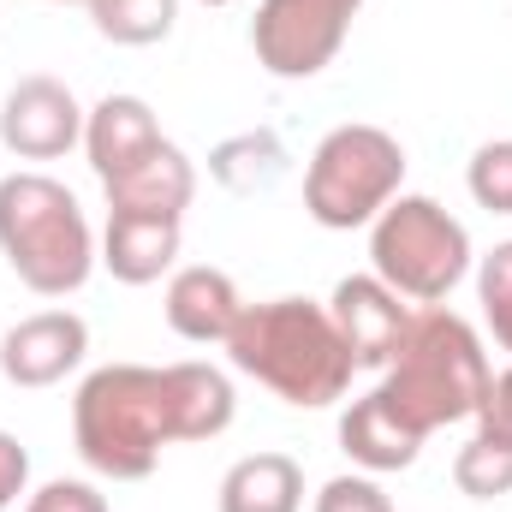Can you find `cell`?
I'll use <instances>...</instances> for the list:
<instances>
[{
    "instance_id": "cell-11",
    "label": "cell",
    "mask_w": 512,
    "mask_h": 512,
    "mask_svg": "<svg viewBox=\"0 0 512 512\" xmlns=\"http://www.w3.org/2000/svg\"><path fill=\"white\" fill-rule=\"evenodd\" d=\"M102 191H108V215H161V221H179L191 209V197H197V167L185 161L179 143H161L137 167H126L120 179H108Z\"/></svg>"
},
{
    "instance_id": "cell-25",
    "label": "cell",
    "mask_w": 512,
    "mask_h": 512,
    "mask_svg": "<svg viewBox=\"0 0 512 512\" xmlns=\"http://www.w3.org/2000/svg\"><path fill=\"white\" fill-rule=\"evenodd\" d=\"M24 483H30V453L18 447V435L0 429V512L24 495Z\"/></svg>"
},
{
    "instance_id": "cell-2",
    "label": "cell",
    "mask_w": 512,
    "mask_h": 512,
    "mask_svg": "<svg viewBox=\"0 0 512 512\" xmlns=\"http://www.w3.org/2000/svg\"><path fill=\"white\" fill-rule=\"evenodd\" d=\"M227 358H233V370H245L251 382H262L274 399H286L298 411H322V405L346 399L352 370H358L328 304H310V298L245 304L227 334Z\"/></svg>"
},
{
    "instance_id": "cell-13",
    "label": "cell",
    "mask_w": 512,
    "mask_h": 512,
    "mask_svg": "<svg viewBox=\"0 0 512 512\" xmlns=\"http://www.w3.org/2000/svg\"><path fill=\"white\" fill-rule=\"evenodd\" d=\"M167 137L155 126L149 102L143 96H102L90 114H84V149H90V167L96 179H120L126 167H137L149 149H161Z\"/></svg>"
},
{
    "instance_id": "cell-1",
    "label": "cell",
    "mask_w": 512,
    "mask_h": 512,
    "mask_svg": "<svg viewBox=\"0 0 512 512\" xmlns=\"http://www.w3.org/2000/svg\"><path fill=\"white\" fill-rule=\"evenodd\" d=\"M233 382L215 364H108L72 399L78 459L96 477L143 483L173 441H215L233 423Z\"/></svg>"
},
{
    "instance_id": "cell-26",
    "label": "cell",
    "mask_w": 512,
    "mask_h": 512,
    "mask_svg": "<svg viewBox=\"0 0 512 512\" xmlns=\"http://www.w3.org/2000/svg\"><path fill=\"white\" fill-rule=\"evenodd\" d=\"M203 6H227V0H203Z\"/></svg>"
},
{
    "instance_id": "cell-21",
    "label": "cell",
    "mask_w": 512,
    "mask_h": 512,
    "mask_svg": "<svg viewBox=\"0 0 512 512\" xmlns=\"http://www.w3.org/2000/svg\"><path fill=\"white\" fill-rule=\"evenodd\" d=\"M477 298H483V316H489L495 340L512 352V239L483 256V268H477Z\"/></svg>"
},
{
    "instance_id": "cell-24",
    "label": "cell",
    "mask_w": 512,
    "mask_h": 512,
    "mask_svg": "<svg viewBox=\"0 0 512 512\" xmlns=\"http://www.w3.org/2000/svg\"><path fill=\"white\" fill-rule=\"evenodd\" d=\"M477 429L512 441V370L489 376V393H483V405H477Z\"/></svg>"
},
{
    "instance_id": "cell-10",
    "label": "cell",
    "mask_w": 512,
    "mask_h": 512,
    "mask_svg": "<svg viewBox=\"0 0 512 512\" xmlns=\"http://www.w3.org/2000/svg\"><path fill=\"white\" fill-rule=\"evenodd\" d=\"M328 316H334V328H340V340H346V352H352L358 370H387V358H393L411 310L399 304V292L387 280L346 274L334 286V298H328Z\"/></svg>"
},
{
    "instance_id": "cell-23",
    "label": "cell",
    "mask_w": 512,
    "mask_h": 512,
    "mask_svg": "<svg viewBox=\"0 0 512 512\" xmlns=\"http://www.w3.org/2000/svg\"><path fill=\"white\" fill-rule=\"evenodd\" d=\"M316 512H393V501L382 495V483H370V477H334L316 495Z\"/></svg>"
},
{
    "instance_id": "cell-12",
    "label": "cell",
    "mask_w": 512,
    "mask_h": 512,
    "mask_svg": "<svg viewBox=\"0 0 512 512\" xmlns=\"http://www.w3.org/2000/svg\"><path fill=\"white\" fill-rule=\"evenodd\" d=\"M239 310H245V298H239L233 274H221V268H209V262H191V268H179V274L167 280V322H173V334L191 340V346H215V340L227 346Z\"/></svg>"
},
{
    "instance_id": "cell-5",
    "label": "cell",
    "mask_w": 512,
    "mask_h": 512,
    "mask_svg": "<svg viewBox=\"0 0 512 512\" xmlns=\"http://www.w3.org/2000/svg\"><path fill=\"white\" fill-rule=\"evenodd\" d=\"M399 179H405V149L393 131L334 126L304 167V209L310 221L352 233V227H370L399 197Z\"/></svg>"
},
{
    "instance_id": "cell-16",
    "label": "cell",
    "mask_w": 512,
    "mask_h": 512,
    "mask_svg": "<svg viewBox=\"0 0 512 512\" xmlns=\"http://www.w3.org/2000/svg\"><path fill=\"white\" fill-rule=\"evenodd\" d=\"M304 471L286 453H251L221 477V512H298Z\"/></svg>"
},
{
    "instance_id": "cell-15",
    "label": "cell",
    "mask_w": 512,
    "mask_h": 512,
    "mask_svg": "<svg viewBox=\"0 0 512 512\" xmlns=\"http://www.w3.org/2000/svg\"><path fill=\"white\" fill-rule=\"evenodd\" d=\"M340 447L352 465L364 471H405L417 453H423V435H411L393 411H387L382 393H364L352 399V411L340 417Z\"/></svg>"
},
{
    "instance_id": "cell-3",
    "label": "cell",
    "mask_w": 512,
    "mask_h": 512,
    "mask_svg": "<svg viewBox=\"0 0 512 512\" xmlns=\"http://www.w3.org/2000/svg\"><path fill=\"white\" fill-rule=\"evenodd\" d=\"M376 393L387 399V411L423 441L435 429H447V423L477 417V405L489 393V358H483L477 328L465 316L441 310V304L411 310Z\"/></svg>"
},
{
    "instance_id": "cell-19",
    "label": "cell",
    "mask_w": 512,
    "mask_h": 512,
    "mask_svg": "<svg viewBox=\"0 0 512 512\" xmlns=\"http://www.w3.org/2000/svg\"><path fill=\"white\" fill-rule=\"evenodd\" d=\"M453 483H459V495H471V501H501V495H512V441L477 429V435L459 447V459H453Z\"/></svg>"
},
{
    "instance_id": "cell-22",
    "label": "cell",
    "mask_w": 512,
    "mask_h": 512,
    "mask_svg": "<svg viewBox=\"0 0 512 512\" xmlns=\"http://www.w3.org/2000/svg\"><path fill=\"white\" fill-rule=\"evenodd\" d=\"M24 512H108V501H102V489H96V483L60 477V483H42V489L24 501Z\"/></svg>"
},
{
    "instance_id": "cell-7",
    "label": "cell",
    "mask_w": 512,
    "mask_h": 512,
    "mask_svg": "<svg viewBox=\"0 0 512 512\" xmlns=\"http://www.w3.org/2000/svg\"><path fill=\"white\" fill-rule=\"evenodd\" d=\"M364 0H262L251 18L256 66L268 78H316L334 66Z\"/></svg>"
},
{
    "instance_id": "cell-18",
    "label": "cell",
    "mask_w": 512,
    "mask_h": 512,
    "mask_svg": "<svg viewBox=\"0 0 512 512\" xmlns=\"http://www.w3.org/2000/svg\"><path fill=\"white\" fill-rule=\"evenodd\" d=\"M173 18H179V0H90V24L120 48L167 42Z\"/></svg>"
},
{
    "instance_id": "cell-6",
    "label": "cell",
    "mask_w": 512,
    "mask_h": 512,
    "mask_svg": "<svg viewBox=\"0 0 512 512\" xmlns=\"http://www.w3.org/2000/svg\"><path fill=\"white\" fill-rule=\"evenodd\" d=\"M370 262L399 298L441 304L471 274V233L435 197H393L370 221Z\"/></svg>"
},
{
    "instance_id": "cell-9",
    "label": "cell",
    "mask_w": 512,
    "mask_h": 512,
    "mask_svg": "<svg viewBox=\"0 0 512 512\" xmlns=\"http://www.w3.org/2000/svg\"><path fill=\"white\" fill-rule=\"evenodd\" d=\"M90 352V328L72 310H42L24 316L18 328H6L0 340V376L12 387H54L66 382Z\"/></svg>"
},
{
    "instance_id": "cell-14",
    "label": "cell",
    "mask_w": 512,
    "mask_h": 512,
    "mask_svg": "<svg viewBox=\"0 0 512 512\" xmlns=\"http://www.w3.org/2000/svg\"><path fill=\"white\" fill-rule=\"evenodd\" d=\"M179 256V221H161V215H108V233H102V262L120 286H149L173 268Z\"/></svg>"
},
{
    "instance_id": "cell-27",
    "label": "cell",
    "mask_w": 512,
    "mask_h": 512,
    "mask_svg": "<svg viewBox=\"0 0 512 512\" xmlns=\"http://www.w3.org/2000/svg\"><path fill=\"white\" fill-rule=\"evenodd\" d=\"M60 6H66V0H60ZM84 6H90V0H84Z\"/></svg>"
},
{
    "instance_id": "cell-20",
    "label": "cell",
    "mask_w": 512,
    "mask_h": 512,
    "mask_svg": "<svg viewBox=\"0 0 512 512\" xmlns=\"http://www.w3.org/2000/svg\"><path fill=\"white\" fill-rule=\"evenodd\" d=\"M465 185H471V197H477L489 215H512V137H495V143H483V149L471 155Z\"/></svg>"
},
{
    "instance_id": "cell-4",
    "label": "cell",
    "mask_w": 512,
    "mask_h": 512,
    "mask_svg": "<svg viewBox=\"0 0 512 512\" xmlns=\"http://www.w3.org/2000/svg\"><path fill=\"white\" fill-rule=\"evenodd\" d=\"M0 256L12 262V274L30 292L66 298L96 268V233L60 179L6 173L0 179Z\"/></svg>"
},
{
    "instance_id": "cell-8",
    "label": "cell",
    "mask_w": 512,
    "mask_h": 512,
    "mask_svg": "<svg viewBox=\"0 0 512 512\" xmlns=\"http://www.w3.org/2000/svg\"><path fill=\"white\" fill-rule=\"evenodd\" d=\"M0 143L18 161H60L72 143H84V108L60 78H18L0 102Z\"/></svg>"
},
{
    "instance_id": "cell-17",
    "label": "cell",
    "mask_w": 512,
    "mask_h": 512,
    "mask_svg": "<svg viewBox=\"0 0 512 512\" xmlns=\"http://www.w3.org/2000/svg\"><path fill=\"white\" fill-rule=\"evenodd\" d=\"M209 173H215L227 191L256 197V191H268V185L286 173V143H280L274 131H239V137L215 143V155H209Z\"/></svg>"
}]
</instances>
